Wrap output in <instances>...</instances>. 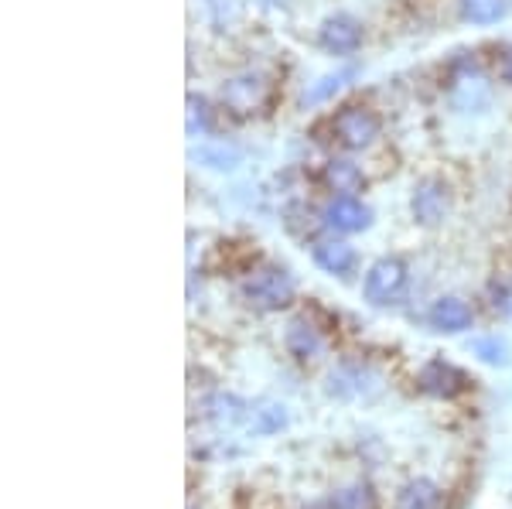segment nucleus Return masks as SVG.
<instances>
[{
  "instance_id": "obj_1",
  "label": "nucleus",
  "mask_w": 512,
  "mask_h": 509,
  "mask_svg": "<svg viewBox=\"0 0 512 509\" xmlns=\"http://www.w3.org/2000/svg\"><path fill=\"white\" fill-rule=\"evenodd\" d=\"M294 277L284 267L263 264L250 270V277L243 281V298L260 311H280L294 301Z\"/></svg>"
},
{
  "instance_id": "obj_2",
  "label": "nucleus",
  "mask_w": 512,
  "mask_h": 509,
  "mask_svg": "<svg viewBox=\"0 0 512 509\" xmlns=\"http://www.w3.org/2000/svg\"><path fill=\"white\" fill-rule=\"evenodd\" d=\"M270 100V82L260 72H239L229 76L219 89L222 110H229L233 117H250V113L263 110Z\"/></svg>"
},
{
  "instance_id": "obj_3",
  "label": "nucleus",
  "mask_w": 512,
  "mask_h": 509,
  "mask_svg": "<svg viewBox=\"0 0 512 509\" xmlns=\"http://www.w3.org/2000/svg\"><path fill=\"white\" fill-rule=\"evenodd\" d=\"M332 130L342 147H349V151H366L379 137V117L373 110H366V106H342L332 120Z\"/></svg>"
},
{
  "instance_id": "obj_4",
  "label": "nucleus",
  "mask_w": 512,
  "mask_h": 509,
  "mask_svg": "<svg viewBox=\"0 0 512 509\" xmlns=\"http://www.w3.org/2000/svg\"><path fill=\"white\" fill-rule=\"evenodd\" d=\"M451 212V188L444 178H420L410 195V216L420 226H441Z\"/></svg>"
},
{
  "instance_id": "obj_5",
  "label": "nucleus",
  "mask_w": 512,
  "mask_h": 509,
  "mask_svg": "<svg viewBox=\"0 0 512 509\" xmlns=\"http://www.w3.org/2000/svg\"><path fill=\"white\" fill-rule=\"evenodd\" d=\"M407 287V264L400 257H383L376 260L373 267L366 270V281H362V291L373 305H390L403 294Z\"/></svg>"
},
{
  "instance_id": "obj_6",
  "label": "nucleus",
  "mask_w": 512,
  "mask_h": 509,
  "mask_svg": "<svg viewBox=\"0 0 512 509\" xmlns=\"http://www.w3.org/2000/svg\"><path fill=\"white\" fill-rule=\"evenodd\" d=\"M362 38H366V31H362V21L352 18V14H332V18H325V21H321V28H318L321 52L338 55V59L359 52Z\"/></svg>"
},
{
  "instance_id": "obj_7",
  "label": "nucleus",
  "mask_w": 512,
  "mask_h": 509,
  "mask_svg": "<svg viewBox=\"0 0 512 509\" xmlns=\"http://www.w3.org/2000/svg\"><path fill=\"white\" fill-rule=\"evenodd\" d=\"M489 79H485V72L478 69V65H461V69H454L451 76V86H448V100L454 110H482L485 103H489Z\"/></svg>"
},
{
  "instance_id": "obj_8",
  "label": "nucleus",
  "mask_w": 512,
  "mask_h": 509,
  "mask_svg": "<svg viewBox=\"0 0 512 509\" xmlns=\"http://www.w3.org/2000/svg\"><path fill=\"white\" fill-rule=\"evenodd\" d=\"M417 380H420V390L424 393L444 397V400H451L468 390V376L454 363H448V359H431V363H424Z\"/></svg>"
},
{
  "instance_id": "obj_9",
  "label": "nucleus",
  "mask_w": 512,
  "mask_h": 509,
  "mask_svg": "<svg viewBox=\"0 0 512 509\" xmlns=\"http://www.w3.org/2000/svg\"><path fill=\"white\" fill-rule=\"evenodd\" d=\"M325 223L335 233H362V229H369V223H373V209L355 199V195H335L325 205Z\"/></svg>"
},
{
  "instance_id": "obj_10",
  "label": "nucleus",
  "mask_w": 512,
  "mask_h": 509,
  "mask_svg": "<svg viewBox=\"0 0 512 509\" xmlns=\"http://www.w3.org/2000/svg\"><path fill=\"white\" fill-rule=\"evenodd\" d=\"M427 322H431L434 332H448V335L468 332L475 322V311L461 298H441V301H434L431 311H427Z\"/></svg>"
},
{
  "instance_id": "obj_11",
  "label": "nucleus",
  "mask_w": 512,
  "mask_h": 509,
  "mask_svg": "<svg viewBox=\"0 0 512 509\" xmlns=\"http://www.w3.org/2000/svg\"><path fill=\"white\" fill-rule=\"evenodd\" d=\"M321 182L328 185V192L335 195H355L362 192V185H366V175H362V168L349 158H332L321 168Z\"/></svg>"
},
{
  "instance_id": "obj_12",
  "label": "nucleus",
  "mask_w": 512,
  "mask_h": 509,
  "mask_svg": "<svg viewBox=\"0 0 512 509\" xmlns=\"http://www.w3.org/2000/svg\"><path fill=\"white\" fill-rule=\"evenodd\" d=\"M311 260L332 277H345L355 267V250L345 240H318L311 250Z\"/></svg>"
},
{
  "instance_id": "obj_13",
  "label": "nucleus",
  "mask_w": 512,
  "mask_h": 509,
  "mask_svg": "<svg viewBox=\"0 0 512 509\" xmlns=\"http://www.w3.org/2000/svg\"><path fill=\"white\" fill-rule=\"evenodd\" d=\"M284 346H287V352H291L294 359H315L321 352V346H325V339H321V328L315 322H308V318H297V322L287 325Z\"/></svg>"
},
{
  "instance_id": "obj_14",
  "label": "nucleus",
  "mask_w": 512,
  "mask_h": 509,
  "mask_svg": "<svg viewBox=\"0 0 512 509\" xmlns=\"http://www.w3.org/2000/svg\"><path fill=\"white\" fill-rule=\"evenodd\" d=\"M458 11L475 28H489L506 18V0H458Z\"/></svg>"
},
{
  "instance_id": "obj_15",
  "label": "nucleus",
  "mask_w": 512,
  "mask_h": 509,
  "mask_svg": "<svg viewBox=\"0 0 512 509\" xmlns=\"http://www.w3.org/2000/svg\"><path fill=\"white\" fill-rule=\"evenodd\" d=\"M400 509H444V492L434 482L417 479L400 492Z\"/></svg>"
},
{
  "instance_id": "obj_16",
  "label": "nucleus",
  "mask_w": 512,
  "mask_h": 509,
  "mask_svg": "<svg viewBox=\"0 0 512 509\" xmlns=\"http://www.w3.org/2000/svg\"><path fill=\"white\" fill-rule=\"evenodd\" d=\"M212 127V110H209V100L205 96H188V110H185V130L188 137H202L209 134Z\"/></svg>"
},
{
  "instance_id": "obj_17",
  "label": "nucleus",
  "mask_w": 512,
  "mask_h": 509,
  "mask_svg": "<svg viewBox=\"0 0 512 509\" xmlns=\"http://www.w3.org/2000/svg\"><path fill=\"white\" fill-rule=\"evenodd\" d=\"M472 352L489 366H506L509 363V346H506V339H499V335H482V339H475Z\"/></svg>"
},
{
  "instance_id": "obj_18",
  "label": "nucleus",
  "mask_w": 512,
  "mask_h": 509,
  "mask_svg": "<svg viewBox=\"0 0 512 509\" xmlns=\"http://www.w3.org/2000/svg\"><path fill=\"white\" fill-rule=\"evenodd\" d=\"M332 509H376V496L369 486H352L332 496Z\"/></svg>"
},
{
  "instance_id": "obj_19",
  "label": "nucleus",
  "mask_w": 512,
  "mask_h": 509,
  "mask_svg": "<svg viewBox=\"0 0 512 509\" xmlns=\"http://www.w3.org/2000/svg\"><path fill=\"white\" fill-rule=\"evenodd\" d=\"M349 79H355V69H342V72H332V76L318 79V86H311V93H304V103H321V100H328V96L338 93V89H342Z\"/></svg>"
},
{
  "instance_id": "obj_20",
  "label": "nucleus",
  "mask_w": 512,
  "mask_h": 509,
  "mask_svg": "<svg viewBox=\"0 0 512 509\" xmlns=\"http://www.w3.org/2000/svg\"><path fill=\"white\" fill-rule=\"evenodd\" d=\"M202 161L209 164V168L229 171V168H236V164H239V151H236V147L216 144V147H205V151H202Z\"/></svg>"
},
{
  "instance_id": "obj_21",
  "label": "nucleus",
  "mask_w": 512,
  "mask_h": 509,
  "mask_svg": "<svg viewBox=\"0 0 512 509\" xmlns=\"http://www.w3.org/2000/svg\"><path fill=\"white\" fill-rule=\"evenodd\" d=\"M502 76H506V82H512V48L502 55Z\"/></svg>"
}]
</instances>
